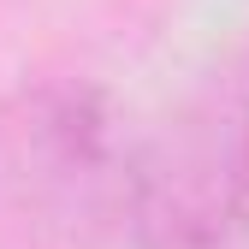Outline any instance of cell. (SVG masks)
Returning <instances> with one entry per match:
<instances>
[{
  "mask_svg": "<svg viewBox=\"0 0 249 249\" xmlns=\"http://www.w3.org/2000/svg\"><path fill=\"white\" fill-rule=\"evenodd\" d=\"M137 154L95 77H36L0 101V249H101L131 226Z\"/></svg>",
  "mask_w": 249,
  "mask_h": 249,
  "instance_id": "6da1fadb",
  "label": "cell"
},
{
  "mask_svg": "<svg viewBox=\"0 0 249 249\" xmlns=\"http://www.w3.org/2000/svg\"><path fill=\"white\" fill-rule=\"evenodd\" d=\"M131 249H249V59H226L137 154Z\"/></svg>",
  "mask_w": 249,
  "mask_h": 249,
  "instance_id": "7a4b0ae2",
  "label": "cell"
}]
</instances>
